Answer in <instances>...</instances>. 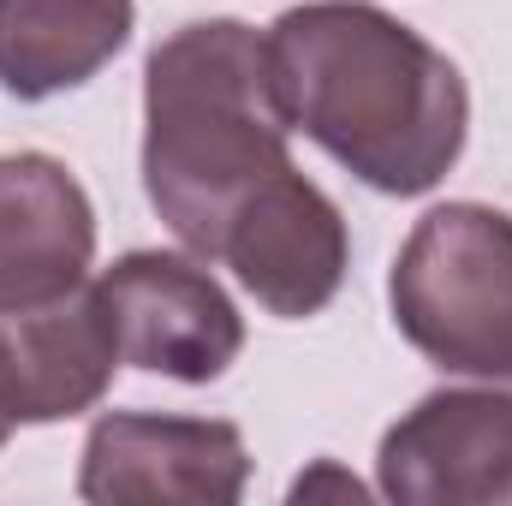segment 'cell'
Instances as JSON below:
<instances>
[{"label":"cell","mask_w":512,"mask_h":506,"mask_svg":"<svg viewBox=\"0 0 512 506\" xmlns=\"http://www.w3.org/2000/svg\"><path fill=\"white\" fill-rule=\"evenodd\" d=\"M268 36L245 18L179 24L143 60V191L167 233L215 262L233 215L292 167Z\"/></svg>","instance_id":"2"},{"label":"cell","mask_w":512,"mask_h":506,"mask_svg":"<svg viewBox=\"0 0 512 506\" xmlns=\"http://www.w3.org/2000/svg\"><path fill=\"white\" fill-rule=\"evenodd\" d=\"M251 483V447L227 417L102 411L84 435L78 495L84 501H185L233 506Z\"/></svg>","instance_id":"6"},{"label":"cell","mask_w":512,"mask_h":506,"mask_svg":"<svg viewBox=\"0 0 512 506\" xmlns=\"http://www.w3.org/2000/svg\"><path fill=\"white\" fill-rule=\"evenodd\" d=\"M376 489L399 506L512 501V387H435L376 447Z\"/></svg>","instance_id":"5"},{"label":"cell","mask_w":512,"mask_h":506,"mask_svg":"<svg viewBox=\"0 0 512 506\" xmlns=\"http://www.w3.org/2000/svg\"><path fill=\"white\" fill-rule=\"evenodd\" d=\"M387 304L435 370L512 387V215L489 203L429 209L393 256Z\"/></svg>","instance_id":"3"},{"label":"cell","mask_w":512,"mask_h":506,"mask_svg":"<svg viewBox=\"0 0 512 506\" xmlns=\"http://www.w3.org/2000/svg\"><path fill=\"white\" fill-rule=\"evenodd\" d=\"M215 262L239 274V286L268 316L304 322L340 298L346 268H352V233H346L340 203L316 179L286 167L233 215Z\"/></svg>","instance_id":"7"},{"label":"cell","mask_w":512,"mask_h":506,"mask_svg":"<svg viewBox=\"0 0 512 506\" xmlns=\"http://www.w3.org/2000/svg\"><path fill=\"white\" fill-rule=\"evenodd\" d=\"M96 209L78 173L42 149L0 155V310H36L90 286Z\"/></svg>","instance_id":"9"},{"label":"cell","mask_w":512,"mask_h":506,"mask_svg":"<svg viewBox=\"0 0 512 506\" xmlns=\"http://www.w3.org/2000/svg\"><path fill=\"white\" fill-rule=\"evenodd\" d=\"M12 429H18V423H12V417H6V405H0V447L12 441Z\"/></svg>","instance_id":"11"},{"label":"cell","mask_w":512,"mask_h":506,"mask_svg":"<svg viewBox=\"0 0 512 506\" xmlns=\"http://www.w3.org/2000/svg\"><path fill=\"white\" fill-rule=\"evenodd\" d=\"M137 30V0H0V90L48 102L90 84Z\"/></svg>","instance_id":"10"},{"label":"cell","mask_w":512,"mask_h":506,"mask_svg":"<svg viewBox=\"0 0 512 506\" xmlns=\"http://www.w3.org/2000/svg\"><path fill=\"white\" fill-rule=\"evenodd\" d=\"M120 364L96 280L36 310H0V405L18 429L96 411Z\"/></svg>","instance_id":"8"},{"label":"cell","mask_w":512,"mask_h":506,"mask_svg":"<svg viewBox=\"0 0 512 506\" xmlns=\"http://www.w3.org/2000/svg\"><path fill=\"white\" fill-rule=\"evenodd\" d=\"M96 298L131 370L203 387L221 381L245 352V316L203 268V256L126 251L96 274Z\"/></svg>","instance_id":"4"},{"label":"cell","mask_w":512,"mask_h":506,"mask_svg":"<svg viewBox=\"0 0 512 506\" xmlns=\"http://www.w3.org/2000/svg\"><path fill=\"white\" fill-rule=\"evenodd\" d=\"M292 131L382 197L435 191L471 137L465 72L411 24L364 0H304L268 24Z\"/></svg>","instance_id":"1"}]
</instances>
